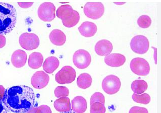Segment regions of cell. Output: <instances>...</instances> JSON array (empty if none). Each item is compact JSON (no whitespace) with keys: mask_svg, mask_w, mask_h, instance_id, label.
I'll return each mask as SVG.
<instances>
[{"mask_svg":"<svg viewBox=\"0 0 161 113\" xmlns=\"http://www.w3.org/2000/svg\"><path fill=\"white\" fill-rule=\"evenodd\" d=\"M125 2H120V3H119V2H114V4H116V5H123V4H125Z\"/></svg>","mask_w":161,"mask_h":113,"instance_id":"obj_37","label":"cell"},{"mask_svg":"<svg viewBox=\"0 0 161 113\" xmlns=\"http://www.w3.org/2000/svg\"><path fill=\"white\" fill-rule=\"evenodd\" d=\"M106 111L105 104L102 103H93L91 106L90 112L91 113H105Z\"/></svg>","mask_w":161,"mask_h":113,"instance_id":"obj_27","label":"cell"},{"mask_svg":"<svg viewBox=\"0 0 161 113\" xmlns=\"http://www.w3.org/2000/svg\"><path fill=\"white\" fill-rule=\"evenodd\" d=\"M73 11L72 7L69 5L61 6L57 10V16L62 21L66 20L72 15Z\"/></svg>","mask_w":161,"mask_h":113,"instance_id":"obj_21","label":"cell"},{"mask_svg":"<svg viewBox=\"0 0 161 113\" xmlns=\"http://www.w3.org/2000/svg\"><path fill=\"white\" fill-rule=\"evenodd\" d=\"M130 67L134 74L139 76H146L150 72V66L147 61L142 58H134L131 61Z\"/></svg>","mask_w":161,"mask_h":113,"instance_id":"obj_7","label":"cell"},{"mask_svg":"<svg viewBox=\"0 0 161 113\" xmlns=\"http://www.w3.org/2000/svg\"><path fill=\"white\" fill-rule=\"evenodd\" d=\"M102 103L103 104H105V96L102 93L100 92H96L92 94L91 99V105L93 104V103Z\"/></svg>","mask_w":161,"mask_h":113,"instance_id":"obj_29","label":"cell"},{"mask_svg":"<svg viewBox=\"0 0 161 113\" xmlns=\"http://www.w3.org/2000/svg\"><path fill=\"white\" fill-rule=\"evenodd\" d=\"M148 85L146 81L143 80L138 79L134 80L132 83L131 88L134 94H141L147 90Z\"/></svg>","mask_w":161,"mask_h":113,"instance_id":"obj_22","label":"cell"},{"mask_svg":"<svg viewBox=\"0 0 161 113\" xmlns=\"http://www.w3.org/2000/svg\"><path fill=\"white\" fill-rule=\"evenodd\" d=\"M56 7L51 2H45L39 7L37 10L38 16L44 22H51L56 17Z\"/></svg>","mask_w":161,"mask_h":113,"instance_id":"obj_9","label":"cell"},{"mask_svg":"<svg viewBox=\"0 0 161 113\" xmlns=\"http://www.w3.org/2000/svg\"><path fill=\"white\" fill-rule=\"evenodd\" d=\"M97 26L92 22L86 21L78 27L79 32L86 37H92L97 32Z\"/></svg>","mask_w":161,"mask_h":113,"instance_id":"obj_15","label":"cell"},{"mask_svg":"<svg viewBox=\"0 0 161 113\" xmlns=\"http://www.w3.org/2000/svg\"><path fill=\"white\" fill-rule=\"evenodd\" d=\"M132 99L136 103L142 104H148L151 101V96L146 93L141 94H133L132 95Z\"/></svg>","mask_w":161,"mask_h":113,"instance_id":"obj_25","label":"cell"},{"mask_svg":"<svg viewBox=\"0 0 161 113\" xmlns=\"http://www.w3.org/2000/svg\"><path fill=\"white\" fill-rule=\"evenodd\" d=\"M44 56L41 53L34 52L31 54L28 59V66L33 69H36L42 66Z\"/></svg>","mask_w":161,"mask_h":113,"instance_id":"obj_20","label":"cell"},{"mask_svg":"<svg viewBox=\"0 0 161 113\" xmlns=\"http://www.w3.org/2000/svg\"><path fill=\"white\" fill-rule=\"evenodd\" d=\"M75 78V70L70 66H64L55 75L56 81L61 84L71 83Z\"/></svg>","mask_w":161,"mask_h":113,"instance_id":"obj_8","label":"cell"},{"mask_svg":"<svg viewBox=\"0 0 161 113\" xmlns=\"http://www.w3.org/2000/svg\"><path fill=\"white\" fill-rule=\"evenodd\" d=\"M19 44L23 49L27 51H32L37 49L40 45V39L35 34L24 33L19 39Z\"/></svg>","mask_w":161,"mask_h":113,"instance_id":"obj_6","label":"cell"},{"mask_svg":"<svg viewBox=\"0 0 161 113\" xmlns=\"http://www.w3.org/2000/svg\"><path fill=\"white\" fill-rule=\"evenodd\" d=\"M49 80L50 77L46 73L42 71H39L33 75L31 79V83L35 89H41L46 87Z\"/></svg>","mask_w":161,"mask_h":113,"instance_id":"obj_11","label":"cell"},{"mask_svg":"<svg viewBox=\"0 0 161 113\" xmlns=\"http://www.w3.org/2000/svg\"><path fill=\"white\" fill-rule=\"evenodd\" d=\"M55 109L60 112H68L71 110L70 99L67 96L61 97L54 102Z\"/></svg>","mask_w":161,"mask_h":113,"instance_id":"obj_18","label":"cell"},{"mask_svg":"<svg viewBox=\"0 0 161 113\" xmlns=\"http://www.w3.org/2000/svg\"><path fill=\"white\" fill-rule=\"evenodd\" d=\"M91 61V55L85 50H78L73 55V62L74 65L80 69H83L88 67Z\"/></svg>","mask_w":161,"mask_h":113,"instance_id":"obj_10","label":"cell"},{"mask_svg":"<svg viewBox=\"0 0 161 113\" xmlns=\"http://www.w3.org/2000/svg\"><path fill=\"white\" fill-rule=\"evenodd\" d=\"M27 61V54L21 50L15 51L11 56V62L16 68H21L25 65Z\"/></svg>","mask_w":161,"mask_h":113,"instance_id":"obj_14","label":"cell"},{"mask_svg":"<svg viewBox=\"0 0 161 113\" xmlns=\"http://www.w3.org/2000/svg\"><path fill=\"white\" fill-rule=\"evenodd\" d=\"M49 39L53 44L61 46L66 41V36L63 31L59 30H54L49 35Z\"/></svg>","mask_w":161,"mask_h":113,"instance_id":"obj_17","label":"cell"},{"mask_svg":"<svg viewBox=\"0 0 161 113\" xmlns=\"http://www.w3.org/2000/svg\"><path fill=\"white\" fill-rule=\"evenodd\" d=\"M55 95L56 98H61L63 96H67L69 95V91L66 87L65 86H58L56 89H55Z\"/></svg>","mask_w":161,"mask_h":113,"instance_id":"obj_28","label":"cell"},{"mask_svg":"<svg viewBox=\"0 0 161 113\" xmlns=\"http://www.w3.org/2000/svg\"><path fill=\"white\" fill-rule=\"evenodd\" d=\"M105 62L112 67H118L123 65L126 62L125 56L121 54H111L106 56Z\"/></svg>","mask_w":161,"mask_h":113,"instance_id":"obj_13","label":"cell"},{"mask_svg":"<svg viewBox=\"0 0 161 113\" xmlns=\"http://www.w3.org/2000/svg\"><path fill=\"white\" fill-rule=\"evenodd\" d=\"M60 113H75V112H73L72 110H69V111H68V112H61Z\"/></svg>","mask_w":161,"mask_h":113,"instance_id":"obj_38","label":"cell"},{"mask_svg":"<svg viewBox=\"0 0 161 113\" xmlns=\"http://www.w3.org/2000/svg\"><path fill=\"white\" fill-rule=\"evenodd\" d=\"M2 101H0V113H10Z\"/></svg>","mask_w":161,"mask_h":113,"instance_id":"obj_33","label":"cell"},{"mask_svg":"<svg viewBox=\"0 0 161 113\" xmlns=\"http://www.w3.org/2000/svg\"><path fill=\"white\" fill-rule=\"evenodd\" d=\"M86 17L96 20L102 17L105 12V7L101 2H87L83 9Z\"/></svg>","mask_w":161,"mask_h":113,"instance_id":"obj_3","label":"cell"},{"mask_svg":"<svg viewBox=\"0 0 161 113\" xmlns=\"http://www.w3.org/2000/svg\"><path fill=\"white\" fill-rule=\"evenodd\" d=\"M15 8L8 3L0 2V35L10 33L16 24Z\"/></svg>","mask_w":161,"mask_h":113,"instance_id":"obj_2","label":"cell"},{"mask_svg":"<svg viewBox=\"0 0 161 113\" xmlns=\"http://www.w3.org/2000/svg\"><path fill=\"white\" fill-rule=\"evenodd\" d=\"M38 108L40 109L41 113H52L51 108L47 105H40Z\"/></svg>","mask_w":161,"mask_h":113,"instance_id":"obj_31","label":"cell"},{"mask_svg":"<svg viewBox=\"0 0 161 113\" xmlns=\"http://www.w3.org/2000/svg\"><path fill=\"white\" fill-rule=\"evenodd\" d=\"M151 18L147 15L141 16L137 20V24L141 28H148L151 26Z\"/></svg>","mask_w":161,"mask_h":113,"instance_id":"obj_26","label":"cell"},{"mask_svg":"<svg viewBox=\"0 0 161 113\" xmlns=\"http://www.w3.org/2000/svg\"><path fill=\"white\" fill-rule=\"evenodd\" d=\"M92 80V78L89 74L82 73L77 78V84L79 88L86 89L91 86Z\"/></svg>","mask_w":161,"mask_h":113,"instance_id":"obj_23","label":"cell"},{"mask_svg":"<svg viewBox=\"0 0 161 113\" xmlns=\"http://www.w3.org/2000/svg\"><path fill=\"white\" fill-rule=\"evenodd\" d=\"M6 43V37L4 35H0V49L3 48L5 46Z\"/></svg>","mask_w":161,"mask_h":113,"instance_id":"obj_34","label":"cell"},{"mask_svg":"<svg viewBox=\"0 0 161 113\" xmlns=\"http://www.w3.org/2000/svg\"><path fill=\"white\" fill-rule=\"evenodd\" d=\"M80 20L79 13L77 11H73V14L68 19L62 21L64 26L68 28H71L77 24Z\"/></svg>","mask_w":161,"mask_h":113,"instance_id":"obj_24","label":"cell"},{"mask_svg":"<svg viewBox=\"0 0 161 113\" xmlns=\"http://www.w3.org/2000/svg\"><path fill=\"white\" fill-rule=\"evenodd\" d=\"M5 89L2 85H0V101H2L5 94Z\"/></svg>","mask_w":161,"mask_h":113,"instance_id":"obj_35","label":"cell"},{"mask_svg":"<svg viewBox=\"0 0 161 113\" xmlns=\"http://www.w3.org/2000/svg\"><path fill=\"white\" fill-rule=\"evenodd\" d=\"M18 5L23 9L30 8L33 4V2H18Z\"/></svg>","mask_w":161,"mask_h":113,"instance_id":"obj_32","label":"cell"},{"mask_svg":"<svg viewBox=\"0 0 161 113\" xmlns=\"http://www.w3.org/2000/svg\"><path fill=\"white\" fill-rule=\"evenodd\" d=\"M113 49L111 42L107 40H102L96 44L95 50L98 55L106 56L111 53Z\"/></svg>","mask_w":161,"mask_h":113,"instance_id":"obj_12","label":"cell"},{"mask_svg":"<svg viewBox=\"0 0 161 113\" xmlns=\"http://www.w3.org/2000/svg\"><path fill=\"white\" fill-rule=\"evenodd\" d=\"M36 94L31 88L25 85L12 86L6 90L2 100L7 109L14 113H26L35 108Z\"/></svg>","mask_w":161,"mask_h":113,"instance_id":"obj_1","label":"cell"},{"mask_svg":"<svg viewBox=\"0 0 161 113\" xmlns=\"http://www.w3.org/2000/svg\"><path fill=\"white\" fill-rule=\"evenodd\" d=\"M71 108L75 113H84L87 109L86 100L82 96H76L72 100Z\"/></svg>","mask_w":161,"mask_h":113,"instance_id":"obj_16","label":"cell"},{"mask_svg":"<svg viewBox=\"0 0 161 113\" xmlns=\"http://www.w3.org/2000/svg\"><path fill=\"white\" fill-rule=\"evenodd\" d=\"M129 113H148V110L143 107H133L129 110Z\"/></svg>","mask_w":161,"mask_h":113,"instance_id":"obj_30","label":"cell"},{"mask_svg":"<svg viewBox=\"0 0 161 113\" xmlns=\"http://www.w3.org/2000/svg\"><path fill=\"white\" fill-rule=\"evenodd\" d=\"M131 49L136 54H146L150 48V42L146 36L138 35L134 36L131 40Z\"/></svg>","mask_w":161,"mask_h":113,"instance_id":"obj_4","label":"cell"},{"mask_svg":"<svg viewBox=\"0 0 161 113\" xmlns=\"http://www.w3.org/2000/svg\"><path fill=\"white\" fill-rule=\"evenodd\" d=\"M102 88L105 93L112 95L120 90L121 83L120 79L114 75H110L105 77L102 82Z\"/></svg>","mask_w":161,"mask_h":113,"instance_id":"obj_5","label":"cell"},{"mask_svg":"<svg viewBox=\"0 0 161 113\" xmlns=\"http://www.w3.org/2000/svg\"><path fill=\"white\" fill-rule=\"evenodd\" d=\"M26 113H41L38 108H33Z\"/></svg>","mask_w":161,"mask_h":113,"instance_id":"obj_36","label":"cell"},{"mask_svg":"<svg viewBox=\"0 0 161 113\" xmlns=\"http://www.w3.org/2000/svg\"><path fill=\"white\" fill-rule=\"evenodd\" d=\"M59 61L56 57L49 56L47 58L43 64V69L47 73L52 74L58 68Z\"/></svg>","mask_w":161,"mask_h":113,"instance_id":"obj_19","label":"cell"}]
</instances>
